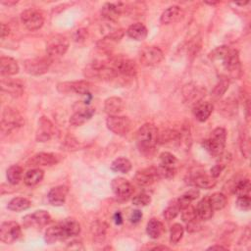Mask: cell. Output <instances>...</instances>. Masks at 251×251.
Masks as SVG:
<instances>
[{
    "mask_svg": "<svg viewBox=\"0 0 251 251\" xmlns=\"http://www.w3.org/2000/svg\"><path fill=\"white\" fill-rule=\"evenodd\" d=\"M23 124V118L18 111L10 107H6L4 109L1 120V132L3 135L10 134L11 132L22 127Z\"/></svg>",
    "mask_w": 251,
    "mask_h": 251,
    "instance_id": "obj_5",
    "label": "cell"
},
{
    "mask_svg": "<svg viewBox=\"0 0 251 251\" xmlns=\"http://www.w3.org/2000/svg\"><path fill=\"white\" fill-rule=\"evenodd\" d=\"M88 31L85 30V29H79L77 30L76 33H75V40L76 41H83L87 39V37H88Z\"/></svg>",
    "mask_w": 251,
    "mask_h": 251,
    "instance_id": "obj_54",
    "label": "cell"
},
{
    "mask_svg": "<svg viewBox=\"0 0 251 251\" xmlns=\"http://www.w3.org/2000/svg\"><path fill=\"white\" fill-rule=\"evenodd\" d=\"M51 65V60L49 58H33L28 59L24 62L25 71L32 76H41L48 72Z\"/></svg>",
    "mask_w": 251,
    "mask_h": 251,
    "instance_id": "obj_12",
    "label": "cell"
},
{
    "mask_svg": "<svg viewBox=\"0 0 251 251\" xmlns=\"http://www.w3.org/2000/svg\"><path fill=\"white\" fill-rule=\"evenodd\" d=\"M2 4L7 5V6H11V5H15L18 3V1H1Z\"/></svg>",
    "mask_w": 251,
    "mask_h": 251,
    "instance_id": "obj_60",
    "label": "cell"
},
{
    "mask_svg": "<svg viewBox=\"0 0 251 251\" xmlns=\"http://www.w3.org/2000/svg\"><path fill=\"white\" fill-rule=\"evenodd\" d=\"M236 207L241 211H249L251 207V199L249 195H243V196H237Z\"/></svg>",
    "mask_w": 251,
    "mask_h": 251,
    "instance_id": "obj_50",
    "label": "cell"
},
{
    "mask_svg": "<svg viewBox=\"0 0 251 251\" xmlns=\"http://www.w3.org/2000/svg\"><path fill=\"white\" fill-rule=\"evenodd\" d=\"M114 220H115V223H116L117 225H121V224L123 223V218H122L121 213L117 212V213L115 214V216H114Z\"/></svg>",
    "mask_w": 251,
    "mask_h": 251,
    "instance_id": "obj_57",
    "label": "cell"
},
{
    "mask_svg": "<svg viewBox=\"0 0 251 251\" xmlns=\"http://www.w3.org/2000/svg\"><path fill=\"white\" fill-rule=\"evenodd\" d=\"M68 237L60 223L48 228L44 234V240L47 244H53L58 241L65 240Z\"/></svg>",
    "mask_w": 251,
    "mask_h": 251,
    "instance_id": "obj_23",
    "label": "cell"
},
{
    "mask_svg": "<svg viewBox=\"0 0 251 251\" xmlns=\"http://www.w3.org/2000/svg\"><path fill=\"white\" fill-rule=\"evenodd\" d=\"M125 10V5L121 2L105 3L101 9V15L108 21H117Z\"/></svg>",
    "mask_w": 251,
    "mask_h": 251,
    "instance_id": "obj_19",
    "label": "cell"
},
{
    "mask_svg": "<svg viewBox=\"0 0 251 251\" xmlns=\"http://www.w3.org/2000/svg\"><path fill=\"white\" fill-rule=\"evenodd\" d=\"M96 110L92 107L82 108L77 112H75L70 118V124L74 127H79L83 124L89 122L95 115Z\"/></svg>",
    "mask_w": 251,
    "mask_h": 251,
    "instance_id": "obj_21",
    "label": "cell"
},
{
    "mask_svg": "<svg viewBox=\"0 0 251 251\" xmlns=\"http://www.w3.org/2000/svg\"><path fill=\"white\" fill-rule=\"evenodd\" d=\"M132 163L125 157H119L115 159L111 164V170L116 173L128 174L132 170Z\"/></svg>",
    "mask_w": 251,
    "mask_h": 251,
    "instance_id": "obj_36",
    "label": "cell"
},
{
    "mask_svg": "<svg viewBox=\"0 0 251 251\" xmlns=\"http://www.w3.org/2000/svg\"><path fill=\"white\" fill-rule=\"evenodd\" d=\"M222 65L226 71L230 73L232 77L238 78L241 76V65L239 61L238 51L230 48L224 59L222 60Z\"/></svg>",
    "mask_w": 251,
    "mask_h": 251,
    "instance_id": "obj_11",
    "label": "cell"
},
{
    "mask_svg": "<svg viewBox=\"0 0 251 251\" xmlns=\"http://www.w3.org/2000/svg\"><path fill=\"white\" fill-rule=\"evenodd\" d=\"M1 91L13 97H19L24 94V86L14 79H1Z\"/></svg>",
    "mask_w": 251,
    "mask_h": 251,
    "instance_id": "obj_24",
    "label": "cell"
},
{
    "mask_svg": "<svg viewBox=\"0 0 251 251\" xmlns=\"http://www.w3.org/2000/svg\"><path fill=\"white\" fill-rule=\"evenodd\" d=\"M125 109V102L121 97H111L104 102V110L109 116H117Z\"/></svg>",
    "mask_w": 251,
    "mask_h": 251,
    "instance_id": "obj_25",
    "label": "cell"
},
{
    "mask_svg": "<svg viewBox=\"0 0 251 251\" xmlns=\"http://www.w3.org/2000/svg\"><path fill=\"white\" fill-rule=\"evenodd\" d=\"M44 178V171L39 168L29 170L24 176V183L28 187H35L39 184Z\"/></svg>",
    "mask_w": 251,
    "mask_h": 251,
    "instance_id": "obj_33",
    "label": "cell"
},
{
    "mask_svg": "<svg viewBox=\"0 0 251 251\" xmlns=\"http://www.w3.org/2000/svg\"><path fill=\"white\" fill-rule=\"evenodd\" d=\"M225 168H226V166H224V165L218 163V164H216L214 167H212V168H211V170H210V175H211L213 178L217 179V178L221 175V173L223 172V170H224Z\"/></svg>",
    "mask_w": 251,
    "mask_h": 251,
    "instance_id": "obj_52",
    "label": "cell"
},
{
    "mask_svg": "<svg viewBox=\"0 0 251 251\" xmlns=\"http://www.w3.org/2000/svg\"><path fill=\"white\" fill-rule=\"evenodd\" d=\"M108 65L113 69V71L118 76H125V77H135L137 73L136 64L125 57H116L107 60Z\"/></svg>",
    "mask_w": 251,
    "mask_h": 251,
    "instance_id": "obj_3",
    "label": "cell"
},
{
    "mask_svg": "<svg viewBox=\"0 0 251 251\" xmlns=\"http://www.w3.org/2000/svg\"><path fill=\"white\" fill-rule=\"evenodd\" d=\"M111 188L117 198L128 200L134 193L133 185L124 178H115L111 183Z\"/></svg>",
    "mask_w": 251,
    "mask_h": 251,
    "instance_id": "obj_16",
    "label": "cell"
},
{
    "mask_svg": "<svg viewBox=\"0 0 251 251\" xmlns=\"http://www.w3.org/2000/svg\"><path fill=\"white\" fill-rule=\"evenodd\" d=\"M250 182L248 179H241L235 182L234 186L232 187L233 193L237 196H243V195H249L250 193Z\"/></svg>",
    "mask_w": 251,
    "mask_h": 251,
    "instance_id": "obj_42",
    "label": "cell"
},
{
    "mask_svg": "<svg viewBox=\"0 0 251 251\" xmlns=\"http://www.w3.org/2000/svg\"><path fill=\"white\" fill-rule=\"evenodd\" d=\"M69 190L66 186H58L51 189L47 194V199L53 206H62L67 198Z\"/></svg>",
    "mask_w": 251,
    "mask_h": 251,
    "instance_id": "obj_20",
    "label": "cell"
},
{
    "mask_svg": "<svg viewBox=\"0 0 251 251\" xmlns=\"http://www.w3.org/2000/svg\"><path fill=\"white\" fill-rule=\"evenodd\" d=\"M69 44V39L66 37L62 35L53 36L46 44V52L49 57L63 56L67 52Z\"/></svg>",
    "mask_w": 251,
    "mask_h": 251,
    "instance_id": "obj_10",
    "label": "cell"
},
{
    "mask_svg": "<svg viewBox=\"0 0 251 251\" xmlns=\"http://www.w3.org/2000/svg\"><path fill=\"white\" fill-rule=\"evenodd\" d=\"M160 180L156 167H150L136 172L135 176V183L140 187H148Z\"/></svg>",
    "mask_w": 251,
    "mask_h": 251,
    "instance_id": "obj_17",
    "label": "cell"
},
{
    "mask_svg": "<svg viewBox=\"0 0 251 251\" xmlns=\"http://www.w3.org/2000/svg\"><path fill=\"white\" fill-rule=\"evenodd\" d=\"M20 67L17 61L11 57L2 56L0 58V73L2 77L15 76L19 73Z\"/></svg>",
    "mask_w": 251,
    "mask_h": 251,
    "instance_id": "obj_22",
    "label": "cell"
},
{
    "mask_svg": "<svg viewBox=\"0 0 251 251\" xmlns=\"http://www.w3.org/2000/svg\"><path fill=\"white\" fill-rule=\"evenodd\" d=\"M160 160L162 165L171 166V167H175V165L178 163L177 157L170 152H162L160 154Z\"/></svg>",
    "mask_w": 251,
    "mask_h": 251,
    "instance_id": "obj_48",
    "label": "cell"
},
{
    "mask_svg": "<svg viewBox=\"0 0 251 251\" xmlns=\"http://www.w3.org/2000/svg\"><path fill=\"white\" fill-rule=\"evenodd\" d=\"M158 129L152 124H144L136 133V144L139 151L145 156H151L155 152L158 143Z\"/></svg>",
    "mask_w": 251,
    "mask_h": 251,
    "instance_id": "obj_1",
    "label": "cell"
},
{
    "mask_svg": "<svg viewBox=\"0 0 251 251\" xmlns=\"http://www.w3.org/2000/svg\"><path fill=\"white\" fill-rule=\"evenodd\" d=\"M93 85L88 80L64 81L57 85V91L63 95L76 94L79 96H88L92 91Z\"/></svg>",
    "mask_w": 251,
    "mask_h": 251,
    "instance_id": "obj_4",
    "label": "cell"
},
{
    "mask_svg": "<svg viewBox=\"0 0 251 251\" xmlns=\"http://www.w3.org/2000/svg\"><path fill=\"white\" fill-rule=\"evenodd\" d=\"M195 208H196V213H197L198 219H200L202 221H208L213 217L214 210L209 202L208 197H205L202 200H200Z\"/></svg>",
    "mask_w": 251,
    "mask_h": 251,
    "instance_id": "obj_28",
    "label": "cell"
},
{
    "mask_svg": "<svg viewBox=\"0 0 251 251\" xmlns=\"http://www.w3.org/2000/svg\"><path fill=\"white\" fill-rule=\"evenodd\" d=\"M181 212V209L177 203V201L173 204H170L168 207H167L165 210H164V213H163V216L164 218L167 220V221H171L173 219H175L179 213Z\"/></svg>",
    "mask_w": 251,
    "mask_h": 251,
    "instance_id": "obj_45",
    "label": "cell"
},
{
    "mask_svg": "<svg viewBox=\"0 0 251 251\" xmlns=\"http://www.w3.org/2000/svg\"><path fill=\"white\" fill-rule=\"evenodd\" d=\"M230 50V47L227 45H223V46H219L216 49H214L210 54H209V58L212 61H222L224 59V57L226 56V54L228 53V51Z\"/></svg>",
    "mask_w": 251,
    "mask_h": 251,
    "instance_id": "obj_47",
    "label": "cell"
},
{
    "mask_svg": "<svg viewBox=\"0 0 251 251\" xmlns=\"http://www.w3.org/2000/svg\"><path fill=\"white\" fill-rule=\"evenodd\" d=\"M151 202V196L145 193H139L137 194L136 196H135L133 198V203L134 205L135 206H138V207H144V206H147L149 203Z\"/></svg>",
    "mask_w": 251,
    "mask_h": 251,
    "instance_id": "obj_49",
    "label": "cell"
},
{
    "mask_svg": "<svg viewBox=\"0 0 251 251\" xmlns=\"http://www.w3.org/2000/svg\"><path fill=\"white\" fill-rule=\"evenodd\" d=\"M22 237L21 226L14 221L4 222L0 226V240L6 244H11Z\"/></svg>",
    "mask_w": 251,
    "mask_h": 251,
    "instance_id": "obj_7",
    "label": "cell"
},
{
    "mask_svg": "<svg viewBox=\"0 0 251 251\" xmlns=\"http://www.w3.org/2000/svg\"><path fill=\"white\" fill-rule=\"evenodd\" d=\"M182 219L185 223H190L192 221L198 219L197 213H196V208L193 207L192 204L189 205L188 207L184 208L182 210Z\"/></svg>",
    "mask_w": 251,
    "mask_h": 251,
    "instance_id": "obj_46",
    "label": "cell"
},
{
    "mask_svg": "<svg viewBox=\"0 0 251 251\" xmlns=\"http://www.w3.org/2000/svg\"><path fill=\"white\" fill-rule=\"evenodd\" d=\"M199 194H200V193H199V191L196 190V189H193V190H190L189 192L185 193L177 200V203H178V205H179L181 211H182L184 208H186V207H188L189 205H191V203H192L193 201H194L195 199H197L198 196H199Z\"/></svg>",
    "mask_w": 251,
    "mask_h": 251,
    "instance_id": "obj_39",
    "label": "cell"
},
{
    "mask_svg": "<svg viewBox=\"0 0 251 251\" xmlns=\"http://www.w3.org/2000/svg\"><path fill=\"white\" fill-rule=\"evenodd\" d=\"M193 184L196 188L203 189V190H210L217 185V181L211 175L208 176L206 174H199L193 178Z\"/></svg>",
    "mask_w": 251,
    "mask_h": 251,
    "instance_id": "obj_32",
    "label": "cell"
},
{
    "mask_svg": "<svg viewBox=\"0 0 251 251\" xmlns=\"http://www.w3.org/2000/svg\"><path fill=\"white\" fill-rule=\"evenodd\" d=\"M21 21L27 30L35 32L42 28L44 24V16L40 10L30 8L22 12Z\"/></svg>",
    "mask_w": 251,
    "mask_h": 251,
    "instance_id": "obj_8",
    "label": "cell"
},
{
    "mask_svg": "<svg viewBox=\"0 0 251 251\" xmlns=\"http://www.w3.org/2000/svg\"><path fill=\"white\" fill-rule=\"evenodd\" d=\"M51 222V216L47 211L39 210L23 218V225L26 228L41 229Z\"/></svg>",
    "mask_w": 251,
    "mask_h": 251,
    "instance_id": "obj_14",
    "label": "cell"
},
{
    "mask_svg": "<svg viewBox=\"0 0 251 251\" xmlns=\"http://www.w3.org/2000/svg\"><path fill=\"white\" fill-rule=\"evenodd\" d=\"M213 110H214V106L212 103L208 101H199L194 106L193 115L197 121L205 122L211 116Z\"/></svg>",
    "mask_w": 251,
    "mask_h": 251,
    "instance_id": "obj_26",
    "label": "cell"
},
{
    "mask_svg": "<svg viewBox=\"0 0 251 251\" xmlns=\"http://www.w3.org/2000/svg\"><path fill=\"white\" fill-rule=\"evenodd\" d=\"M208 199H209V202L214 211L224 209L228 203L226 195L223 194L222 193H215L211 194L208 197Z\"/></svg>",
    "mask_w": 251,
    "mask_h": 251,
    "instance_id": "obj_40",
    "label": "cell"
},
{
    "mask_svg": "<svg viewBox=\"0 0 251 251\" xmlns=\"http://www.w3.org/2000/svg\"><path fill=\"white\" fill-rule=\"evenodd\" d=\"M127 35L135 40L141 41L147 38L148 31L143 24L135 23L129 27V29L127 30Z\"/></svg>",
    "mask_w": 251,
    "mask_h": 251,
    "instance_id": "obj_30",
    "label": "cell"
},
{
    "mask_svg": "<svg viewBox=\"0 0 251 251\" xmlns=\"http://www.w3.org/2000/svg\"><path fill=\"white\" fill-rule=\"evenodd\" d=\"M215 249H219V250H227L228 247L223 246V245H212L208 248V250H215Z\"/></svg>",
    "mask_w": 251,
    "mask_h": 251,
    "instance_id": "obj_58",
    "label": "cell"
},
{
    "mask_svg": "<svg viewBox=\"0 0 251 251\" xmlns=\"http://www.w3.org/2000/svg\"><path fill=\"white\" fill-rule=\"evenodd\" d=\"M229 86H230V81L228 79V77H222L217 85L215 86L214 90L212 91V94H211V97L215 99V100H218L220 98L223 97V96L226 94V92L228 91L229 89Z\"/></svg>",
    "mask_w": 251,
    "mask_h": 251,
    "instance_id": "obj_41",
    "label": "cell"
},
{
    "mask_svg": "<svg viewBox=\"0 0 251 251\" xmlns=\"http://www.w3.org/2000/svg\"><path fill=\"white\" fill-rule=\"evenodd\" d=\"M124 37V31L123 30H117L106 37H104L100 41H98L97 46L101 48L102 50H107L110 48V46L118 43L121 39Z\"/></svg>",
    "mask_w": 251,
    "mask_h": 251,
    "instance_id": "obj_29",
    "label": "cell"
},
{
    "mask_svg": "<svg viewBox=\"0 0 251 251\" xmlns=\"http://www.w3.org/2000/svg\"><path fill=\"white\" fill-rule=\"evenodd\" d=\"M182 139V133L175 130H164L158 134V143L165 144Z\"/></svg>",
    "mask_w": 251,
    "mask_h": 251,
    "instance_id": "obj_35",
    "label": "cell"
},
{
    "mask_svg": "<svg viewBox=\"0 0 251 251\" xmlns=\"http://www.w3.org/2000/svg\"><path fill=\"white\" fill-rule=\"evenodd\" d=\"M158 175L160 179H172L176 175V169L175 167L166 166V165H160L159 167H156Z\"/></svg>",
    "mask_w": 251,
    "mask_h": 251,
    "instance_id": "obj_44",
    "label": "cell"
},
{
    "mask_svg": "<svg viewBox=\"0 0 251 251\" xmlns=\"http://www.w3.org/2000/svg\"><path fill=\"white\" fill-rule=\"evenodd\" d=\"M9 33H10V29H9L8 25L2 23L1 24V39H4L6 37H8Z\"/></svg>",
    "mask_w": 251,
    "mask_h": 251,
    "instance_id": "obj_56",
    "label": "cell"
},
{
    "mask_svg": "<svg viewBox=\"0 0 251 251\" xmlns=\"http://www.w3.org/2000/svg\"><path fill=\"white\" fill-rule=\"evenodd\" d=\"M60 161V157L55 153L49 152H39L32 156L28 162L27 166L33 168H39L43 166H53Z\"/></svg>",
    "mask_w": 251,
    "mask_h": 251,
    "instance_id": "obj_15",
    "label": "cell"
},
{
    "mask_svg": "<svg viewBox=\"0 0 251 251\" xmlns=\"http://www.w3.org/2000/svg\"><path fill=\"white\" fill-rule=\"evenodd\" d=\"M141 218H142V213H141V211H139V210H134V211L132 212V214H131L130 220H131L132 223L137 224L138 222H140Z\"/></svg>",
    "mask_w": 251,
    "mask_h": 251,
    "instance_id": "obj_55",
    "label": "cell"
},
{
    "mask_svg": "<svg viewBox=\"0 0 251 251\" xmlns=\"http://www.w3.org/2000/svg\"><path fill=\"white\" fill-rule=\"evenodd\" d=\"M185 233V229L181 224H174L170 230V242L172 244H177L181 241Z\"/></svg>",
    "mask_w": 251,
    "mask_h": 251,
    "instance_id": "obj_43",
    "label": "cell"
},
{
    "mask_svg": "<svg viewBox=\"0 0 251 251\" xmlns=\"http://www.w3.org/2000/svg\"><path fill=\"white\" fill-rule=\"evenodd\" d=\"M197 220L198 219H196L194 221H192L190 223H187V231L189 232H198L200 230L201 226H200V224L198 223Z\"/></svg>",
    "mask_w": 251,
    "mask_h": 251,
    "instance_id": "obj_53",
    "label": "cell"
},
{
    "mask_svg": "<svg viewBox=\"0 0 251 251\" xmlns=\"http://www.w3.org/2000/svg\"><path fill=\"white\" fill-rule=\"evenodd\" d=\"M236 5H240V6H244V5H246V4H248V2H240V3H238V2H236L235 3Z\"/></svg>",
    "mask_w": 251,
    "mask_h": 251,
    "instance_id": "obj_61",
    "label": "cell"
},
{
    "mask_svg": "<svg viewBox=\"0 0 251 251\" xmlns=\"http://www.w3.org/2000/svg\"><path fill=\"white\" fill-rule=\"evenodd\" d=\"M59 134L58 129L46 117H41L39 121V128L36 134V139L39 142H47Z\"/></svg>",
    "mask_w": 251,
    "mask_h": 251,
    "instance_id": "obj_9",
    "label": "cell"
},
{
    "mask_svg": "<svg viewBox=\"0 0 251 251\" xmlns=\"http://www.w3.org/2000/svg\"><path fill=\"white\" fill-rule=\"evenodd\" d=\"M6 177L11 185H18L24 177L23 168L19 165H12L7 170Z\"/></svg>",
    "mask_w": 251,
    "mask_h": 251,
    "instance_id": "obj_37",
    "label": "cell"
},
{
    "mask_svg": "<svg viewBox=\"0 0 251 251\" xmlns=\"http://www.w3.org/2000/svg\"><path fill=\"white\" fill-rule=\"evenodd\" d=\"M60 224L68 238L78 235L80 232V224L74 218H66Z\"/></svg>",
    "mask_w": 251,
    "mask_h": 251,
    "instance_id": "obj_31",
    "label": "cell"
},
{
    "mask_svg": "<svg viewBox=\"0 0 251 251\" xmlns=\"http://www.w3.org/2000/svg\"><path fill=\"white\" fill-rule=\"evenodd\" d=\"M106 126L113 134L124 136L127 135L133 129V122L126 116H109L106 120Z\"/></svg>",
    "mask_w": 251,
    "mask_h": 251,
    "instance_id": "obj_6",
    "label": "cell"
},
{
    "mask_svg": "<svg viewBox=\"0 0 251 251\" xmlns=\"http://www.w3.org/2000/svg\"><path fill=\"white\" fill-rule=\"evenodd\" d=\"M183 96L187 102H193L198 103L201 101V98L203 97V91L193 83L187 85L183 90Z\"/></svg>",
    "mask_w": 251,
    "mask_h": 251,
    "instance_id": "obj_27",
    "label": "cell"
},
{
    "mask_svg": "<svg viewBox=\"0 0 251 251\" xmlns=\"http://www.w3.org/2000/svg\"><path fill=\"white\" fill-rule=\"evenodd\" d=\"M32 203L25 197H15L8 202L7 208L13 212H22L31 207Z\"/></svg>",
    "mask_w": 251,
    "mask_h": 251,
    "instance_id": "obj_38",
    "label": "cell"
},
{
    "mask_svg": "<svg viewBox=\"0 0 251 251\" xmlns=\"http://www.w3.org/2000/svg\"><path fill=\"white\" fill-rule=\"evenodd\" d=\"M139 59L143 66L153 67L159 65L164 60V53L157 46H147L141 50Z\"/></svg>",
    "mask_w": 251,
    "mask_h": 251,
    "instance_id": "obj_13",
    "label": "cell"
},
{
    "mask_svg": "<svg viewBox=\"0 0 251 251\" xmlns=\"http://www.w3.org/2000/svg\"><path fill=\"white\" fill-rule=\"evenodd\" d=\"M152 249H153V250H169L170 248L163 245V246H155V247H153Z\"/></svg>",
    "mask_w": 251,
    "mask_h": 251,
    "instance_id": "obj_59",
    "label": "cell"
},
{
    "mask_svg": "<svg viewBox=\"0 0 251 251\" xmlns=\"http://www.w3.org/2000/svg\"><path fill=\"white\" fill-rule=\"evenodd\" d=\"M164 231H165V228L163 224L157 219H151L147 223L146 232L149 235V237H151L152 239H157L161 237V235L164 233Z\"/></svg>",
    "mask_w": 251,
    "mask_h": 251,
    "instance_id": "obj_34",
    "label": "cell"
},
{
    "mask_svg": "<svg viewBox=\"0 0 251 251\" xmlns=\"http://www.w3.org/2000/svg\"><path fill=\"white\" fill-rule=\"evenodd\" d=\"M227 132L224 128H216L210 134V136L203 140L202 145L214 157H219L226 147Z\"/></svg>",
    "mask_w": 251,
    "mask_h": 251,
    "instance_id": "obj_2",
    "label": "cell"
},
{
    "mask_svg": "<svg viewBox=\"0 0 251 251\" xmlns=\"http://www.w3.org/2000/svg\"><path fill=\"white\" fill-rule=\"evenodd\" d=\"M185 17V12L182 7L178 5H173L167 8L160 17V22L163 25L175 24L183 20Z\"/></svg>",
    "mask_w": 251,
    "mask_h": 251,
    "instance_id": "obj_18",
    "label": "cell"
},
{
    "mask_svg": "<svg viewBox=\"0 0 251 251\" xmlns=\"http://www.w3.org/2000/svg\"><path fill=\"white\" fill-rule=\"evenodd\" d=\"M240 150H241L242 155L245 158L249 157L250 142H249V136L245 133L241 134V137H240Z\"/></svg>",
    "mask_w": 251,
    "mask_h": 251,
    "instance_id": "obj_51",
    "label": "cell"
}]
</instances>
